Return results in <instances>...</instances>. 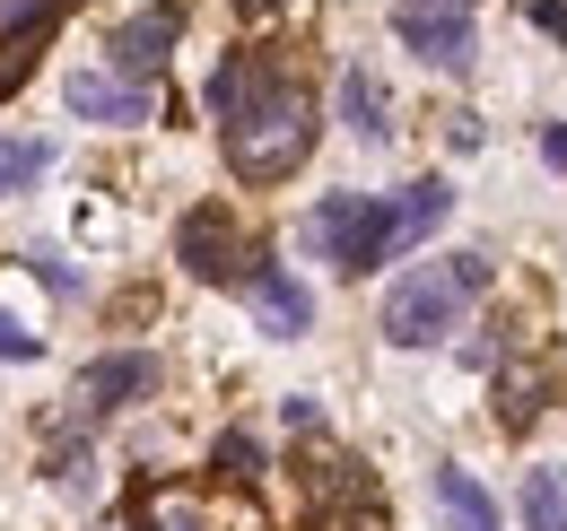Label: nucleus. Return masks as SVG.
Returning a JSON list of instances; mask_svg holds the SVG:
<instances>
[{
    "label": "nucleus",
    "instance_id": "15",
    "mask_svg": "<svg viewBox=\"0 0 567 531\" xmlns=\"http://www.w3.org/2000/svg\"><path fill=\"white\" fill-rule=\"evenodd\" d=\"M44 166H53V139H0V200L27 192Z\"/></svg>",
    "mask_w": 567,
    "mask_h": 531
},
{
    "label": "nucleus",
    "instance_id": "6",
    "mask_svg": "<svg viewBox=\"0 0 567 531\" xmlns=\"http://www.w3.org/2000/svg\"><path fill=\"white\" fill-rule=\"evenodd\" d=\"M62 18H71V0H9V18H0V105L27 87V70L44 62Z\"/></svg>",
    "mask_w": 567,
    "mask_h": 531
},
{
    "label": "nucleus",
    "instance_id": "9",
    "mask_svg": "<svg viewBox=\"0 0 567 531\" xmlns=\"http://www.w3.org/2000/svg\"><path fill=\"white\" fill-rule=\"evenodd\" d=\"M62 105H71L79 123H148V114H157V87H148V79H123V70H71Z\"/></svg>",
    "mask_w": 567,
    "mask_h": 531
},
{
    "label": "nucleus",
    "instance_id": "8",
    "mask_svg": "<svg viewBox=\"0 0 567 531\" xmlns=\"http://www.w3.org/2000/svg\"><path fill=\"white\" fill-rule=\"evenodd\" d=\"M367 218H375L367 192H332V200L306 209V244H315L323 262H341L350 279H367Z\"/></svg>",
    "mask_w": 567,
    "mask_h": 531
},
{
    "label": "nucleus",
    "instance_id": "17",
    "mask_svg": "<svg viewBox=\"0 0 567 531\" xmlns=\"http://www.w3.org/2000/svg\"><path fill=\"white\" fill-rule=\"evenodd\" d=\"M315 488L332 497V506H367L375 488H367V470L350 462V454H332V462H315Z\"/></svg>",
    "mask_w": 567,
    "mask_h": 531
},
{
    "label": "nucleus",
    "instance_id": "1",
    "mask_svg": "<svg viewBox=\"0 0 567 531\" xmlns=\"http://www.w3.org/2000/svg\"><path fill=\"white\" fill-rule=\"evenodd\" d=\"M218 123H227V175L236 184H288L323 139L315 96L297 79H280V70H245V87H236V105Z\"/></svg>",
    "mask_w": 567,
    "mask_h": 531
},
{
    "label": "nucleus",
    "instance_id": "16",
    "mask_svg": "<svg viewBox=\"0 0 567 531\" xmlns=\"http://www.w3.org/2000/svg\"><path fill=\"white\" fill-rule=\"evenodd\" d=\"M218 479H236V488H254V479H262V445H254V436H245V427H227V436H218Z\"/></svg>",
    "mask_w": 567,
    "mask_h": 531
},
{
    "label": "nucleus",
    "instance_id": "22",
    "mask_svg": "<svg viewBox=\"0 0 567 531\" xmlns=\"http://www.w3.org/2000/svg\"><path fill=\"white\" fill-rule=\"evenodd\" d=\"M533 27H542V35H559V44H567V9H559V0H542V9H533Z\"/></svg>",
    "mask_w": 567,
    "mask_h": 531
},
{
    "label": "nucleus",
    "instance_id": "12",
    "mask_svg": "<svg viewBox=\"0 0 567 531\" xmlns=\"http://www.w3.org/2000/svg\"><path fill=\"white\" fill-rule=\"evenodd\" d=\"M436 514H445L454 531H506V523H497V497H489V488H481L463 462L436 470Z\"/></svg>",
    "mask_w": 567,
    "mask_h": 531
},
{
    "label": "nucleus",
    "instance_id": "18",
    "mask_svg": "<svg viewBox=\"0 0 567 531\" xmlns=\"http://www.w3.org/2000/svg\"><path fill=\"white\" fill-rule=\"evenodd\" d=\"M27 357H44V340L27 332V323H9V314H0V366H27Z\"/></svg>",
    "mask_w": 567,
    "mask_h": 531
},
{
    "label": "nucleus",
    "instance_id": "20",
    "mask_svg": "<svg viewBox=\"0 0 567 531\" xmlns=\"http://www.w3.org/2000/svg\"><path fill=\"white\" fill-rule=\"evenodd\" d=\"M280 418H288V427H297V436H315V427H323V409H315V400H306V393H297V400H288V409H280Z\"/></svg>",
    "mask_w": 567,
    "mask_h": 531
},
{
    "label": "nucleus",
    "instance_id": "13",
    "mask_svg": "<svg viewBox=\"0 0 567 531\" xmlns=\"http://www.w3.org/2000/svg\"><path fill=\"white\" fill-rule=\"evenodd\" d=\"M341 123H350L367 148H384V139H393V105H384V87H375V70H367V62L341 70Z\"/></svg>",
    "mask_w": 567,
    "mask_h": 531
},
{
    "label": "nucleus",
    "instance_id": "24",
    "mask_svg": "<svg viewBox=\"0 0 567 531\" xmlns=\"http://www.w3.org/2000/svg\"><path fill=\"white\" fill-rule=\"evenodd\" d=\"M454 9H481V0H454Z\"/></svg>",
    "mask_w": 567,
    "mask_h": 531
},
{
    "label": "nucleus",
    "instance_id": "4",
    "mask_svg": "<svg viewBox=\"0 0 567 531\" xmlns=\"http://www.w3.org/2000/svg\"><path fill=\"white\" fill-rule=\"evenodd\" d=\"M393 35H402L427 70H472L481 62L472 9H454V0H402V9H393Z\"/></svg>",
    "mask_w": 567,
    "mask_h": 531
},
{
    "label": "nucleus",
    "instance_id": "21",
    "mask_svg": "<svg viewBox=\"0 0 567 531\" xmlns=\"http://www.w3.org/2000/svg\"><path fill=\"white\" fill-rule=\"evenodd\" d=\"M542 157H550V166L567 175V123H542Z\"/></svg>",
    "mask_w": 567,
    "mask_h": 531
},
{
    "label": "nucleus",
    "instance_id": "7",
    "mask_svg": "<svg viewBox=\"0 0 567 531\" xmlns=\"http://www.w3.org/2000/svg\"><path fill=\"white\" fill-rule=\"evenodd\" d=\"M166 384V366L148 357V348H114V357H96L87 375H79V418H114V409H132Z\"/></svg>",
    "mask_w": 567,
    "mask_h": 531
},
{
    "label": "nucleus",
    "instance_id": "3",
    "mask_svg": "<svg viewBox=\"0 0 567 531\" xmlns=\"http://www.w3.org/2000/svg\"><path fill=\"white\" fill-rule=\"evenodd\" d=\"M445 209H454V192H445L436 175L384 192V200H375V218H367V270H384V262H402L411 244H427V236L445 227Z\"/></svg>",
    "mask_w": 567,
    "mask_h": 531
},
{
    "label": "nucleus",
    "instance_id": "14",
    "mask_svg": "<svg viewBox=\"0 0 567 531\" xmlns=\"http://www.w3.org/2000/svg\"><path fill=\"white\" fill-rule=\"evenodd\" d=\"M524 531H567V470H524Z\"/></svg>",
    "mask_w": 567,
    "mask_h": 531
},
{
    "label": "nucleus",
    "instance_id": "23",
    "mask_svg": "<svg viewBox=\"0 0 567 531\" xmlns=\"http://www.w3.org/2000/svg\"><path fill=\"white\" fill-rule=\"evenodd\" d=\"M306 531H358V523H341V514H332V523H306Z\"/></svg>",
    "mask_w": 567,
    "mask_h": 531
},
{
    "label": "nucleus",
    "instance_id": "5",
    "mask_svg": "<svg viewBox=\"0 0 567 531\" xmlns=\"http://www.w3.org/2000/svg\"><path fill=\"white\" fill-rule=\"evenodd\" d=\"M236 288H245L254 323H262L271 340H306V323H315V296H306V279H288L280 262L245 253V262H236Z\"/></svg>",
    "mask_w": 567,
    "mask_h": 531
},
{
    "label": "nucleus",
    "instance_id": "10",
    "mask_svg": "<svg viewBox=\"0 0 567 531\" xmlns=\"http://www.w3.org/2000/svg\"><path fill=\"white\" fill-rule=\"evenodd\" d=\"M175 35H184V0H157V9H141V18H123V27H114V70L157 87V70H166V53H175Z\"/></svg>",
    "mask_w": 567,
    "mask_h": 531
},
{
    "label": "nucleus",
    "instance_id": "19",
    "mask_svg": "<svg viewBox=\"0 0 567 531\" xmlns=\"http://www.w3.org/2000/svg\"><path fill=\"white\" fill-rule=\"evenodd\" d=\"M27 270H35V279H44L53 296H79V270L62 262V253H27Z\"/></svg>",
    "mask_w": 567,
    "mask_h": 531
},
{
    "label": "nucleus",
    "instance_id": "2",
    "mask_svg": "<svg viewBox=\"0 0 567 531\" xmlns=\"http://www.w3.org/2000/svg\"><path fill=\"white\" fill-rule=\"evenodd\" d=\"M489 288V253H445V262H420L384 288V340L393 348H436L445 332H463V314L481 305Z\"/></svg>",
    "mask_w": 567,
    "mask_h": 531
},
{
    "label": "nucleus",
    "instance_id": "11",
    "mask_svg": "<svg viewBox=\"0 0 567 531\" xmlns=\"http://www.w3.org/2000/svg\"><path fill=\"white\" fill-rule=\"evenodd\" d=\"M175 262L193 270V279H236V262H245V244H236V218H227L218 200H202V209H184V227H175Z\"/></svg>",
    "mask_w": 567,
    "mask_h": 531
}]
</instances>
